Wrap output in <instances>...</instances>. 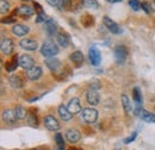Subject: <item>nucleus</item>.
<instances>
[{
  "label": "nucleus",
  "instance_id": "f257e3e1",
  "mask_svg": "<svg viewBox=\"0 0 155 150\" xmlns=\"http://www.w3.org/2000/svg\"><path fill=\"white\" fill-rule=\"evenodd\" d=\"M58 47L53 41H45L41 47V54L44 57H54L58 54Z\"/></svg>",
  "mask_w": 155,
  "mask_h": 150
},
{
  "label": "nucleus",
  "instance_id": "f03ea898",
  "mask_svg": "<svg viewBox=\"0 0 155 150\" xmlns=\"http://www.w3.org/2000/svg\"><path fill=\"white\" fill-rule=\"evenodd\" d=\"M80 117L82 120H85L88 124L96 123L98 119V111L93 107H86L80 112Z\"/></svg>",
  "mask_w": 155,
  "mask_h": 150
},
{
  "label": "nucleus",
  "instance_id": "7ed1b4c3",
  "mask_svg": "<svg viewBox=\"0 0 155 150\" xmlns=\"http://www.w3.org/2000/svg\"><path fill=\"white\" fill-rule=\"evenodd\" d=\"M128 54H129L128 48L125 45H117L115 48V51H114V56H115V60L118 64H123L127 61Z\"/></svg>",
  "mask_w": 155,
  "mask_h": 150
},
{
  "label": "nucleus",
  "instance_id": "20e7f679",
  "mask_svg": "<svg viewBox=\"0 0 155 150\" xmlns=\"http://www.w3.org/2000/svg\"><path fill=\"white\" fill-rule=\"evenodd\" d=\"M44 126H45L49 131H53V132L58 131L60 128H61L60 122H58L54 116H51V114H48V116L44 118Z\"/></svg>",
  "mask_w": 155,
  "mask_h": 150
},
{
  "label": "nucleus",
  "instance_id": "39448f33",
  "mask_svg": "<svg viewBox=\"0 0 155 150\" xmlns=\"http://www.w3.org/2000/svg\"><path fill=\"white\" fill-rule=\"evenodd\" d=\"M0 49H1V53L5 55V56H8L13 53L15 50V43L12 39L10 38H4L1 41V44H0Z\"/></svg>",
  "mask_w": 155,
  "mask_h": 150
},
{
  "label": "nucleus",
  "instance_id": "423d86ee",
  "mask_svg": "<svg viewBox=\"0 0 155 150\" xmlns=\"http://www.w3.org/2000/svg\"><path fill=\"white\" fill-rule=\"evenodd\" d=\"M19 45L21 49H24L26 51H35L38 49V43L31 38H23L19 42Z\"/></svg>",
  "mask_w": 155,
  "mask_h": 150
},
{
  "label": "nucleus",
  "instance_id": "0eeeda50",
  "mask_svg": "<svg viewBox=\"0 0 155 150\" xmlns=\"http://www.w3.org/2000/svg\"><path fill=\"white\" fill-rule=\"evenodd\" d=\"M103 23H104V25L107 28V30H109L110 32H112V34H115V35L122 34V29L119 28V25L117 24L116 21H114L111 18H109L107 16H105V17L103 18Z\"/></svg>",
  "mask_w": 155,
  "mask_h": 150
},
{
  "label": "nucleus",
  "instance_id": "6e6552de",
  "mask_svg": "<svg viewBox=\"0 0 155 150\" xmlns=\"http://www.w3.org/2000/svg\"><path fill=\"white\" fill-rule=\"evenodd\" d=\"M88 57H90V61L93 66H99L100 62H101V54L100 51L98 50L97 47H91L90 50H88Z\"/></svg>",
  "mask_w": 155,
  "mask_h": 150
},
{
  "label": "nucleus",
  "instance_id": "1a4fd4ad",
  "mask_svg": "<svg viewBox=\"0 0 155 150\" xmlns=\"http://www.w3.org/2000/svg\"><path fill=\"white\" fill-rule=\"evenodd\" d=\"M45 66L48 67V69L51 73H58V70L62 68V64L60 62V60L56 57H49L45 60Z\"/></svg>",
  "mask_w": 155,
  "mask_h": 150
},
{
  "label": "nucleus",
  "instance_id": "9d476101",
  "mask_svg": "<svg viewBox=\"0 0 155 150\" xmlns=\"http://www.w3.org/2000/svg\"><path fill=\"white\" fill-rule=\"evenodd\" d=\"M42 74H43V70H42V68L38 67V66H34L32 68H30V69L26 70V77L30 81H37L38 79H41Z\"/></svg>",
  "mask_w": 155,
  "mask_h": 150
},
{
  "label": "nucleus",
  "instance_id": "9b49d317",
  "mask_svg": "<svg viewBox=\"0 0 155 150\" xmlns=\"http://www.w3.org/2000/svg\"><path fill=\"white\" fill-rule=\"evenodd\" d=\"M86 100L88 103V105H92V106H97L98 104L100 103V95L97 91L94 90H88L86 92Z\"/></svg>",
  "mask_w": 155,
  "mask_h": 150
},
{
  "label": "nucleus",
  "instance_id": "f8f14e48",
  "mask_svg": "<svg viewBox=\"0 0 155 150\" xmlns=\"http://www.w3.org/2000/svg\"><path fill=\"white\" fill-rule=\"evenodd\" d=\"M35 10L31 7V6H29V5H21L19 6L18 8H17V11H16V13L20 16V17H24V18H29V17H32L34 15H35Z\"/></svg>",
  "mask_w": 155,
  "mask_h": 150
},
{
  "label": "nucleus",
  "instance_id": "ddd939ff",
  "mask_svg": "<svg viewBox=\"0 0 155 150\" xmlns=\"http://www.w3.org/2000/svg\"><path fill=\"white\" fill-rule=\"evenodd\" d=\"M44 28H45V32H47V35L49 36V37H53V36H55V35H58L56 32H58V25H56V23L53 20V19H48L45 23H44Z\"/></svg>",
  "mask_w": 155,
  "mask_h": 150
},
{
  "label": "nucleus",
  "instance_id": "4468645a",
  "mask_svg": "<svg viewBox=\"0 0 155 150\" xmlns=\"http://www.w3.org/2000/svg\"><path fill=\"white\" fill-rule=\"evenodd\" d=\"M66 138H67V141H68L69 143L74 144V143H77V142L80 141L81 133H80V131L77 130V129H68V130L66 131Z\"/></svg>",
  "mask_w": 155,
  "mask_h": 150
},
{
  "label": "nucleus",
  "instance_id": "2eb2a0df",
  "mask_svg": "<svg viewBox=\"0 0 155 150\" xmlns=\"http://www.w3.org/2000/svg\"><path fill=\"white\" fill-rule=\"evenodd\" d=\"M19 66L28 70L35 66V61L30 55H21V56H19Z\"/></svg>",
  "mask_w": 155,
  "mask_h": 150
},
{
  "label": "nucleus",
  "instance_id": "dca6fc26",
  "mask_svg": "<svg viewBox=\"0 0 155 150\" xmlns=\"http://www.w3.org/2000/svg\"><path fill=\"white\" fill-rule=\"evenodd\" d=\"M29 31H30V28L26 25H23V24H15L12 28V34L18 37H23V36L28 35Z\"/></svg>",
  "mask_w": 155,
  "mask_h": 150
},
{
  "label": "nucleus",
  "instance_id": "f3484780",
  "mask_svg": "<svg viewBox=\"0 0 155 150\" xmlns=\"http://www.w3.org/2000/svg\"><path fill=\"white\" fill-rule=\"evenodd\" d=\"M67 107H68V110L73 113V114H77V113H80L81 111H82V110H81V103H80V99L77 98V96L69 100Z\"/></svg>",
  "mask_w": 155,
  "mask_h": 150
},
{
  "label": "nucleus",
  "instance_id": "a211bd4d",
  "mask_svg": "<svg viewBox=\"0 0 155 150\" xmlns=\"http://www.w3.org/2000/svg\"><path fill=\"white\" fill-rule=\"evenodd\" d=\"M58 111L60 117H61V119L64 120V122H68V120H71V119L73 118V113L71 112V111L68 110V107L64 106V105H60Z\"/></svg>",
  "mask_w": 155,
  "mask_h": 150
},
{
  "label": "nucleus",
  "instance_id": "6ab92c4d",
  "mask_svg": "<svg viewBox=\"0 0 155 150\" xmlns=\"http://www.w3.org/2000/svg\"><path fill=\"white\" fill-rule=\"evenodd\" d=\"M2 118L7 124H15L17 122V114L13 110H5L2 112Z\"/></svg>",
  "mask_w": 155,
  "mask_h": 150
},
{
  "label": "nucleus",
  "instance_id": "aec40b11",
  "mask_svg": "<svg viewBox=\"0 0 155 150\" xmlns=\"http://www.w3.org/2000/svg\"><path fill=\"white\" fill-rule=\"evenodd\" d=\"M8 83L11 87L16 88V90H19L23 87V79L20 77L19 75L17 74H12L8 77Z\"/></svg>",
  "mask_w": 155,
  "mask_h": 150
},
{
  "label": "nucleus",
  "instance_id": "412c9836",
  "mask_svg": "<svg viewBox=\"0 0 155 150\" xmlns=\"http://www.w3.org/2000/svg\"><path fill=\"white\" fill-rule=\"evenodd\" d=\"M137 116H140V118H141V119H143L146 123L155 124V113L148 112V111H146V110H143V109H142Z\"/></svg>",
  "mask_w": 155,
  "mask_h": 150
},
{
  "label": "nucleus",
  "instance_id": "4be33fe9",
  "mask_svg": "<svg viewBox=\"0 0 155 150\" xmlns=\"http://www.w3.org/2000/svg\"><path fill=\"white\" fill-rule=\"evenodd\" d=\"M122 104H123V109H124L127 114H130L134 111V105H133V103L130 101V98L127 94H122Z\"/></svg>",
  "mask_w": 155,
  "mask_h": 150
},
{
  "label": "nucleus",
  "instance_id": "5701e85b",
  "mask_svg": "<svg viewBox=\"0 0 155 150\" xmlns=\"http://www.w3.org/2000/svg\"><path fill=\"white\" fill-rule=\"evenodd\" d=\"M19 66V58H17L16 56H13L10 61H7L5 63V69L8 72V73H12L15 72Z\"/></svg>",
  "mask_w": 155,
  "mask_h": 150
},
{
  "label": "nucleus",
  "instance_id": "b1692460",
  "mask_svg": "<svg viewBox=\"0 0 155 150\" xmlns=\"http://www.w3.org/2000/svg\"><path fill=\"white\" fill-rule=\"evenodd\" d=\"M56 41H58V45L62 47V48H67V47H69V44H71L69 37H68L66 34H62V32H60V34L56 35Z\"/></svg>",
  "mask_w": 155,
  "mask_h": 150
},
{
  "label": "nucleus",
  "instance_id": "393cba45",
  "mask_svg": "<svg viewBox=\"0 0 155 150\" xmlns=\"http://www.w3.org/2000/svg\"><path fill=\"white\" fill-rule=\"evenodd\" d=\"M69 58H71V61H72L74 64H77V66H80V64L84 62V55H82L81 51H74V53H72Z\"/></svg>",
  "mask_w": 155,
  "mask_h": 150
},
{
  "label": "nucleus",
  "instance_id": "a878e982",
  "mask_svg": "<svg viewBox=\"0 0 155 150\" xmlns=\"http://www.w3.org/2000/svg\"><path fill=\"white\" fill-rule=\"evenodd\" d=\"M73 7H74V2L73 0H61V4H60V10H63V11H73Z\"/></svg>",
  "mask_w": 155,
  "mask_h": 150
},
{
  "label": "nucleus",
  "instance_id": "bb28decb",
  "mask_svg": "<svg viewBox=\"0 0 155 150\" xmlns=\"http://www.w3.org/2000/svg\"><path fill=\"white\" fill-rule=\"evenodd\" d=\"M80 1H81L82 7H86V8L97 10L98 7H99V4H98L97 0H80Z\"/></svg>",
  "mask_w": 155,
  "mask_h": 150
},
{
  "label": "nucleus",
  "instance_id": "cd10ccee",
  "mask_svg": "<svg viewBox=\"0 0 155 150\" xmlns=\"http://www.w3.org/2000/svg\"><path fill=\"white\" fill-rule=\"evenodd\" d=\"M15 112H16V114H17V118L20 119V120L28 118V114H29V112H28L23 106H17L16 110H15Z\"/></svg>",
  "mask_w": 155,
  "mask_h": 150
},
{
  "label": "nucleus",
  "instance_id": "c85d7f7f",
  "mask_svg": "<svg viewBox=\"0 0 155 150\" xmlns=\"http://www.w3.org/2000/svg\"><path fill=\"white\" fill-rule=\"evenodd\" d=\"M28 123L32 126H37L38 125V118H37V114L34 112V111H30V113L28 114Z\"/></svg>",
  "mask_w": 155,
  "mask_h": 150
},
{
  "label": "nucleus",
  "instance_id": "c756f323",
  "mask_svg": "<svg viewBox=\"0 0 155 150\" xmlns=\"http://www.w3.org/2000/svg\"><path fill=\"white\" fill-rule=\"evenodd\" d=\"M11 10V4L8 2V0H0V12L1 15H5L7 12H10Z\"/></svg>",
  "mask_w": 155,
  "mask_h": 150
},
{
  "label": "nucleus",
  "instance_id": "7c9ffc66",
  "mask_svg": "<svg viewBox=\"0 0 155 150\" xmlns=\"http://www.w3.org/2000/svg\"><path fill=\"white\" fill-rule=\"evenodd\" d=\"M129 6L134 11H140L142 8V4L140 2V0H129Z\"/></svg>",
  "mask_w": 155,
  "mask_h": 150
},
{
  "label": "nucleus",
  "instance_id": "2f4dec72",
  "mask_svg": "<svg viewBox=\"0 0 155 150\" xmlns=\"http://www.w3.org/2000/svg\"><path fill=\"white\" fill-rule=\"evenodd\" d=\"M99 88H101V83L98 81L97 79H93V80L90 82V90H94V91H98Z\"/></svg>",
  "mask_w": 155,
  "mask_h": 150
},
{
  "label": "nucleus",
  "instance_id": "473e14b6",
  "mask_svg": "<svg viewBox=\"0 0 155 150\" xmlns=\"http://www.w3.org/2000/svg\"><path fill=\"white\" fill-rule=\"evenodd\" d=\"M55 141H56L58 147H64V139H63V136L61 133H56L55 135Z\"/></svg>",
  "mask_w": 155,
  "mask_h": 150
},
{
  "label": "nucleus",
  "instance_id": "72a5a7b5",
  "mask_svg": "<svg viewBox=\"0 0 155 150\" xmlns=\"http://www.w3.org/2000/svg\"><path fill=\"white\" fill-rule=\"evenodd\" d=\"M48 19H49V18H48V16H47L44 12H42V13H38V15H37L36 23H45Z\"/></svg>",
  "mask_w": 155,
  "mask_h": 150
},
{
  "label": "nucleus",
  "instance_id": "f704fd0d",
  "mask_svg": "<svg viewBox=\"0 0 155 150\" xmlns=\"http://www.w3.org/2000/svg\"><path fill=\"white\" fill-rule=\"evenodd\" d=\"M137 137V132H133L131 133V136H129L128 138H125L124 139V144H130V143H133L134 141H135V138Z\"/></svg>",
  "mask_w": 155,
  "mask_h": 150
},
{
  "label": "nucleus",
  "instance_id": "c9c22d12",
  "mask_svg": "<svg viewBox=\"0 0 155 150\" xmlns=\"http://www.w3.org/2000/svg\"><path fill=\"white\" fill-rule=\"evenodd\" d=\"M45 1L54 7H60V4H61V0H45Z\"/></svg>",
  "mask_w": 155,
  "mask_h": 150
},
{
  "label": "nucleus",
  "instance_id": "e433bc0d",
  "mask_svg": "<svg viewBox=\"0 0 155 150\" xmlns=\"http://www.w3.org/2000/svg\"><path fill=\"white\" fill-rule=\"evenodd\" d=\"M2 24H11V23H16V18L15 17H8V18H4L1 20Z\"/></svg>",
  "mask_w": 155,
  "mask_h": 150
},
{
  "label": "nucleus",
  "instance_id": "4c0bfd02",
  "mask_svg": "<svg viewBox=\"0 0 155 150\" xmlns=\"http://www.w3.org/2000/svg\"><path fill=\"white\" fill-rule=\"evenodd\" d=\"M142 8L144 10L146 13H150V12H152V7H150V5H148L147 2H143V4H142Z\"/></svg>",
  "mask_w": 155,
  "mask_h": 150
},
{
  "label": "nucleus",
  "instance_id": "58836bf2",
  "mask_svg": "<svg viewBox=\"0 0 155 150\" xmlns=\"http://www.w3.org/2000/svg\"><path fill=\"white\" fill-rule=\"evenodd\" d=\"M34 8H35V11L37 12V13H42L43 11H42V6L39 5L38 2H34Z\"/></svg>",
  "mask_w": 155,
  "mask_h": 150
},
{
  "label": "nucleus",
  "instance_id": "ea45409f",
  "mask_svg": "<svg viewBox=\"0 0 155 150\" xmlns=\"http://www.w3.org/2000/svg\"><path fill=\"white\" fill-rule=\"evenodd\" d=\"M107 2H111V4H117V2H122L123 0H106Z\"/></svg>",
  "mask_w": 155,
  "mask_h": 150
},
{
  "label": "nucleus",
  "instance_id": "a19ab883",
  "mask_svg": "<svg viewBox=\"0 0 155 150\" xmlns=\"http://www.w3.org/2000/svg\"><path fill=\"white\" fill-rule=\"evenodd\" d=\"M56 150H64V147H58Z\"/></svg>",
  "mask_w": 155,
  "mask_h": 150
},
{
  "label": "nucleus",
  "instance_id": "79ce46f5",
  "mask_svg": "<svg viewBox=\"0 0 155 150\" xmlns=\"http://www.w3.org/2000/svg\"><path fill=\"white\" fill-rule=\"evenodd\" d=\"M35 150H43V149H35Z\"/></svg>",
  "mask_w": 155,
  "mask_h": 150
},
{
  "label": "nucleus",
  "instance_id": "37998d69",
  "mask_svg": "<svg viewBox=\"0 0 155 150\" xmlns=\"http://www.w3.org/2000/svg\"><path fill=\"white\" fill-rule=\"evenodd\" d=\"M23 1H29V0H23Z\"/></svg>",
  "mask_w": 155,
  "mask_h": 150
}]
</instances>
